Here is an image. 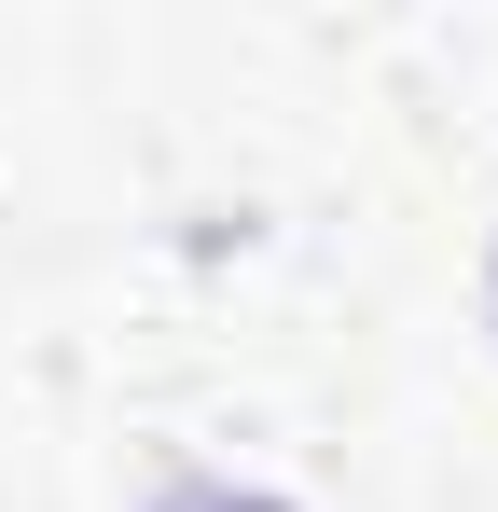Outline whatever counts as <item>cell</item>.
<instances>
[{
  "instance_id": "6da1fadb",
  "label": "cell",
  "mask_w": 498,
  "mask_h": 512,
  "mask_svg": "<svg viewBox=\"0 0 498 512\" xmlns=\"http://www.w3.org/2000/svg\"><path fill=\"white\" fill-rule=\"evenodd\" d=\"M485 305H498V263H485Z\"/></svg>"
}]
</instances>
